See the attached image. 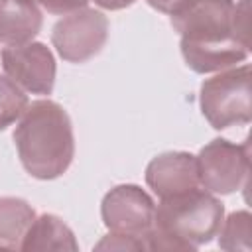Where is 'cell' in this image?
<instances>
[{"label": "cell", "instance_id": "obj_15", "mask_svg": "<svg viewBox=\"0 0 252 252\" xmlns=\"http://www.w3.org/2000/svg\"><path fill=\"white\" fill-rule=\"evenodd\" d=\"M28 96L8 75H0V130L12 126L24 114Z\"/></svg>", "mask_w": 252, "mask_h": 252}, {"label": "cell", "instance_id": "obj_19", "mask_svg": "<svg viewBox=\"0 0 252 252\" xmlns=\"http://www.w3.org/2000/svg\"><path fill=\"white\" fill-rule=\"evenodd\" d=\"M134 2L136 0H94V4L104 8V10H122V8L132 6Z\"/></svg>", "mask_w": 252, "mask_h": 252}, {"label": "cell", "instance_id": "obj_2", "mask_svg": "<svg viewBox=\"0 0 252 252\" xmlns=\"http://www.w3.org/2000/svg\"><path fill=\"white\" fill-rule=\"evenodd\" d=\"M224 205L207 189L197 187L159 199L154 228L146 236L148 250H195L209 244L220 230Z\"/></svg>", "mask_w": 252, "mask_h": 252}, {"label": "cell", "instance_id": "obj_3", "mask_svg": "<svg viewBox=\"0 0 252 252\" xmlns=\"http://www.w3.org/2000/svg\"><path fill=\"white\" fill-rule=\"evenodd\" d=\"M250 65H236L205 79L199 91L201 112L215 130L244 126L252 120Z\"/></svg>", "mask_w": 252, "mask_h": 252}, {"label": "cell", "instance_id": "obj_13", "mask_svg": "<svg viewBox=\"0 0 252 252\" xmlns=\"http://www.w3.org/2000/svg\"><path fill=\"white\" fill-rule=\"evenodd\" d=\"M33 207L20 197H0V248L20 250L22 240L35 219Z\"/></svg>", "mask_w": 252, "mask_h": 252}, {"label": "cell", "instance_id": "obj_10", "mask_svg": "<svg viewBox=\"0 0 252 252\" xmlns=\"http://www.w3.org/2000/svg\"><path fill=\"white\" fill-rule=\"evenodd\" d=\"M181 55L189 69L195 73H219L248 59L250 45L242 43L236 37L226 39H209V41H191L181 39Z\"/></svg>", "mask_w": 252, "mask_h": 252}, {"label": "cell", "instance_id": "obj_16", "mask_svg": "<svg viewBox=\"0 0 252 252\" xmlns=\"http://www.w3.org/2000/svg\"><path fill=\"white\" fill-rule=\"evenodd\" d=\"M94 248L96 250H148L146 240L128 236V234H116V232H110L108 236H104Z\"/></svg>", "mask_w": 252, "mask_h": 252}, {"label": "cell", "instance_id": "obj_12", "mask_svg": "<svg viewBox=\"0 0 252 252\" xmlns=\"http://www.w3.org/2000/svg\"><path fill=\"white\" fill-rule=\"evenodd\" d=\"M20 250H79V242L73 230L51 213H43L33 219L32 226L28 228Z\"/></svg>", "mask_w": 252, "mask_h": 252}, {"label": "cell", "instance_id": "obj_17", "mask_svg": "<svg viewBox=\"0 0 252 252\" xmlns=\"http://www.w3.org/2000/svg\"><path fill=\"white\" fill-rule=\"evenodd\" d=\"M33 2L43 10H47L49 14H57V16H67L71 12L87 8L89 4V0H33Z\"/></svg>", "mask_w": 252, "mask_h": 252}, {"label": "cell", "instance_id": "obj_14", "mask_svg": "<svg viewBox=\"0 0 252 252\" xmlns=\"http://www.w3.org/2000/svg\"><path fill=\"white\" fill-rule=\"evenodd\" d=\"M219 246L222 250H250L252 248V217L248 211L230 213L219 230Z\"/></svg>", "mask_w": 252, "mask_h": 252}, {"label": "cell", "instance_id": "obj_4", "mask_svg": "<svg viewBox=\"0 0 252 252\" xmlns=\"http://www.w3.org/2000/svg\"><path fill=\"white\" fill-rule=\"evenodd\" d=\"M195 159L199 183L213 195H230L248 183V142L234 144L226 138H215L199 150Z\"/></svg>", "mask_w": 252, "mask_h": 252}, {"label": "cell", "instance_id": "obj_18", "mask_svg": "<svg viewBox=\"0 0 252 252\" xmlns=\"http://www.w3.org/2000/svg\"><path fill=\"white\" fill-rule=\"evenodd\" d=\"M154 10L158 12H163V14H171L183 0H146Z\"/></svg>", "mask_w": 252, "mask_h": 252}, {"label": "cell", "instance_id": "obj_6", "mask_svg": "<svg viewBox=\"0 0 252 252\" xmlns=\"http://www.w3.org/2000/svg\"><path fill=\"white\" fill-rule=\"evenodd\" d=\"M100 217L110 232L146 240L154 228L156 203L140 185L122 183L102 197Z\"/></svg>", "mask_w": 252, "mask_h": 252}, {"label": "cell", "instance_id": "obj_7", "mask_svg": "<svg viewBox=\"0 0 252 252\" xmlns=\"http://www.w3.org/2000/svg\"><path fill=\"white\" fill-rule=\"evenodd\" d=\"M234 4L232 0H183L169 14L171 26L181 39L191 41L236 37Z\"/></svg>", "mask_w": 252, "mask_h": 252}, {"label": "cell", "instance_id": "obj_5", "mask_svg": "<svg viewBox=\"0 0 252 252\" xmlns=\"http://www.w3.org/2000/svg\"><path fill=\"white\" fill-rule=\"evenodd\" d=\"M108 39V18L94 8L63 16L51 30V43L61 59L85 63L100 53Z\"/></svg>", "mask_w": 252, "mask_h": 252}, {"label": "cell", "instance_id": "obj_11", "mask_svg": "<svg viewBox=\"0 0 252 252\" xmlns=\"http://www.w3.org/2000/svg\"><path fill=\"white\" fill-rule=\"evenodd\" d=\"M43 26V16L33 0H0V41L20 45L33 41Z\"/></svg>", "mask_w": 252, "mask_h": 252}, {"label": "cell", "instance_id": "obj_9", "mask_svg": "<svg viewBox=\"0 0 252 252\" xmlns=\"http://www.w3.org/2000/svg\"><path fill=\"white\" fill-rule=\"evenodd\" d=\"M146 183L159 199L201 187L195 156L189 152H163L156 156L146 167Z\"/></svg>", "mask_w": 252, "mask_h": 252}, {"label": "cell", "instance_id": "obj_8", "mask_svg": "<svg viewBox=\"0 0 252 252\" xmlns=\"http://www.w3.org/2000/svg\"><path fill=\"white\" fill-rule=\"evenodd\" d=\"M4 73L32 94H51L55 85V57L41 41L8 45L2 49Z\"/></svg>", "mask_w": 252, "mask_h": 252}, {"label": "cell", "instance_id": "obj_1", "mask_svg": "<svg viewBox=\"0 0 252 252\" xmlns=\"http://www.w3.org/2000/svg\"><path fill=\"white\" fill-rule=\"evenodd\" d=\"M24 169L35 179L63 175L75 158L73 124L67 110L49 98L28 102L14 130Z\"/></svg>", "mask_w": 252, "mask_h": 252}]
</instances>
